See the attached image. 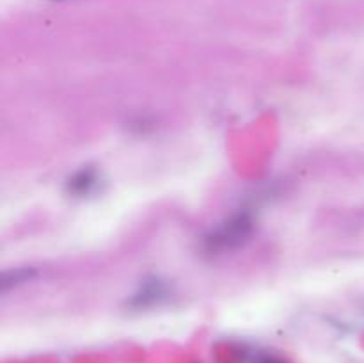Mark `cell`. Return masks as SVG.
<instances>
[{
	"label": "cell",
	"mask_w": 364,
	"mask_h": 363,
	"mask_svg": "<svg viewBox=\"0 0 364 363\" xmlns=\"http://www.w3.org/2000/svg\"><path fill=\"white\" fill-rule=\"evenodd\" d=\"M164 295H167L166 285L159 280H151L142 285L139 292H135L130 302H134L135 306H146L151 302H159Z\"/></svg>",
	"instance_id": "3957f363"
},
{
	"label": "cell",
	"mask_w": 364,
	"mask_h": 363,
	"mask_svg": "<svg viewBox=\"0 0 364 363\" xmlns=\"http://www.w3.org/2000/svg\"><path fill=\"white\" fill-rule=\"evenodd\" d=\"M100 182H102V178H100L98 169L82 167L77 173L71 174L70 180L66 182V191L73 198H85V196H91L98 191Z\"/></svg>",
	"instance_id": "7a4b0ae2"
},
{
	"label": "cell",
	"mask_w": 364,
	"mask_h": 363,
	"mask_svg": "<svg viewBox=\"0 0 364 363\" xmlns=\"http://www.w3.org/2000/svg\"><path fill=\"white\" fill-rule=\"evenodd\" d=\"M252 221L247 214H237L226 223L217 226L208 237L205 238V249L210 255H219V253L231 251L238 248L245 238L251 235Z\"/></svg>",
	"instance_id": "6da1fadb"
},
{
	"label": "cell",
	"mask_w": 364,
	"mask_h": 363,
	"mask_svg": "<svg viewBox=\"0 0 364 363\" xmlns=\"http://www.w3.org/2000/svg\"><path fill=\"white\" fill-rule=\"evenodd\" d=\"M11 274H13V281H6V283H4V290H7L9 285L23 283V281H28L32 278V270H27V269H18Z\"/></svg>",
	"instance_id": "277c9868"
}]
</instances>
